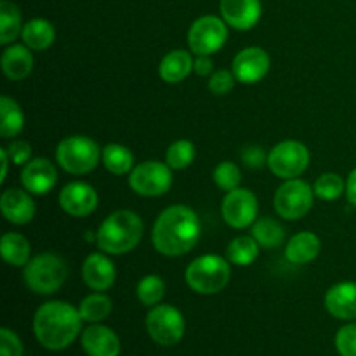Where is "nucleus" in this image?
<instances>
[{
  "label": "nucleus",
  "mask_w": 356,
  "mask_h": 356,
  "mask_svg": "<svg viewBox=\"0 0 356 356\" xmlns=\"http://www.w3.org/2000/svg\"><path fill=\"white\" fill-rule=\"evenodd\" d=\"M202 226L198 216L186 205L165 209L153 226L152 240L155 249L167 257L184 256L197 245Z\"/></svg>",
  "instance_id": "nucleus-1"
},
{
  "label": "nucleus",
  "mask_w": 356,
  "mask_h": 356,
  "mask_svg": "<svg viewBox=\"0 0 356 356\" xmlns=\"http://www.w3.org/2000/svg\"><path fill=\"white\" fill-rule=\"evenodd\" d=\"M82 316L65 301L44 302L33 316V332L38 343L49 351H61L79 337Z\"/></svg>",
  "instance_id": "nucleus-2"
},
{
  "label": "nucleus",
  "mask_w": 356,
  "mask_h": 356,
  "mask_svg": "<svg viewBox=\"0 0 356 356\" xmlns=\"http://www.w3.org/2000/svg\"><path fill=\"white\" fill-rule=\"evenodd\" d=\"M143 236V221L136 212L117 211L101 222L96 242L103 252L122 256L134 249Z\"/></svg>",
  "instance_id": "nucleus-3"
},
{
  "label": "nucleus",
  "mask_w": 356,
  "mask_h": 356,
  "mask_svg": "<svg viewBox=\"0 0 356 356\" xmlns=\"http://www.w3.org/2000/svg\"><path fill=\"white\" fill-rule=\"evenodd\" d=\"M229 270L228 261L216 254H205L197 257L186 268V284L191 291L204 296H212L221 292L228 285Z\"/></svg>",
  "instance_id": "nucleus-4"
},
{
  "label": "nucleus",
  "mask_w": 356,
  "mask_h": 356,
  "mask_svg": "<svg viewBox=\"0 0 356 356\" xmlns=\"http://www.w3.org/2000/svg\"><path fill=\"white\" fill-rule=\"evenodd\" d=\"M68 275V268L63 257L56 254H38L33 259L28 261L24 266L23 278L24 284L35 294L49 296L63 287Z\"/></svg>",
  "instance_id": "nucleus-5"
},
{
  "label": "nucleus",
  "mask_w": 356,
  "mask_h": 356,
  "mask_svg": "<svg viewBox=\"0 0 356 356\" xmlns=\"http://www.w3.org/2000/svg\"><path fill=\"white\" fill-rule=\"evenodd\" d=\"M101 149L94 139L87 136H70L63 139L56 149L58 163L70 174H87L96 169Z\"/></svg>",
  "instance_id": "nucleus-6"
},
{
  "label": "nucleus",
  "mask_w": 356,
  "mask_h": 356,
  "mask_svg": "<svg viewBox=\"0 0 356 356\" xmlns=\"http://www.w3.org/2000/svg\"><path fill=\"white\" fill-rule=\"evenodd\" d=\"M183 313L170 305H156L146 316V330L160 346H174L184 336Z\"/></svg>",
  "instance_id": "nucleus-7"
},
{
  "label": "nucleus",
  "mask_w": 356,
  "mask_h": 356,
  "mask_svg": "<svg viewBox=\"0 0 356 356\" xmlns=\"http://www.w3.org/2000/svg\"><path fill=\"white\" fill-rule=\"evenodd\" d=\"M313 198H315V191L312 190V186L306 181L294 177V179H287L278 188L273 205L280 218L296 221L308 214L309 209L313 207Z\"/></svg>",
  "instance_id": "nucleus-8"
},
{
  "label": "nucleus",
  "mask_w": 356,
  "mask_h": 356,
  "mask_svg": "<svg viewBox=\"0 0 356 356\" xmlns=\"http://www.w3.org/2000/svg\"><path fill=\"white\" fill-rule=\"evenodd\" d=\"M309 165V152L299 141H282L268 153V167L282 179L301 176Z\"/></svg>",
  "instance_id": "nucleus-9"
},
{
  "label": "nucleus",
  "mask_w": 356,
  "mask_h": 356,
  "mask_svg": "<svg viewBox=\"0 0 356 356\" xmlns=\"http://www.w3.org/2000/svg\"><path fill=\"white\" fill-rule=\"evenodd\" d=\"M228 38L226 21L218 16H202L188 31V44L197 56H211L218 52Z\"/></svg>",
  "instance_id": "nucleus-10"
},
{
  "label": "nucleus",
  "mask_w": 356,
  "mask_h": 356,
  "mask_svg": "<svg viewBox=\"0 0 356 356\" xmlns=\"http://www.w3.org/2000/svg\"><path fill=\"white\" fill-rule=\"evenodd\" d=\"M129 184L136 193L143 197H160L172 186V172L167 163L149 160L132 169Z\"/></svg>",
  "instance_id": "nucleus-11"
},
{
  "label": "nucleus",
  "mask_w": 356,
  "mask_h": 356,
  "mask_svg": "<svg viewBox=\"0 0 356 356\" xmlns=\"http://www.w3.org/2000/svg\"><path fill=\"white\" fill-rule=\"evenodd\" d=\"M221 212L225 221L232 228L243 229L254 225L257 218V198L245 188H235L222 198Z\"/></svg>",
  "instance_id": "nucleus-12"
},
{
  "label": "nucleus",
  "mask_w": 356,
  "mask_h": 356,
  "mask_svg": "<svg viewBox=\"0 0 356 356\" xmlns=\"http://www.w3.org/2000/svg\"><path fill=\"white\" fill-rule=\"evenodd\" d=\"M271 59L261 47H247L240 51L233 59L232 72L242 83H257L268 75Z\"/></svg>",
  "instance_id": "nucleus-13"
},
{
  "label": "nucleus",
  "mask_w": 356,
  "mask_h": 356,
  "mask_svg": "<svg viewBox=\"0 0 356 356\" xmlns=\"http://www.w3.org/2000/svg\"><path fill=\"white\" fill-rule=\"evenodd\" d=\"M97 202L99 198H97L96 190L82 181L66 184L59 193V205L66 214L73 218H86L92 214L97 207Z\"/></svg>",
  "instance_id": "nucleus-14"
},
{
  "label": "nucleus",
  "mask_w": 356,
  "mask_h": 356,
  "mask_svg": "<svg viewBox=\"0 0 356 356\" xmlns=\"http://www.w3.org/2000/svg\"><path fill=\"white\" fill-rule=\"evenodd\" d=\"M21 183L30 193L47 195L58 183V170L51 160L33 159L24 163L21 170Z\"/></svg>",
  "instance_id": "nucleus-15"
},
{
  "label": "nucleus",
  "mask_w": 356,
  "mask_h": 356,
  "mask_svg": "<svg viewBox=\"0 0 356 356\" xmlns=\"http://www.w3.org/2000/svg\"><path fill=\"white\" fill-rule=\"evenodd\" d=\"M219 9L226 24L235 30H250L261 17L259 0H221Z\"/></svg>",
  "instance_id": "nucleus-16"
},
{
  "label": "nucleus",
  "mask_w": 356,
  "mask_h": 356,
  "mask_svg": "<svg viewBox=\"0 0 356 356\" xmlns=\"http://www.w3.org/2000/svg\"><path fill=\"white\" fill-rule=\"evenodd\" d=\"M82 348L89 356H118L120 355V339L110 327L94 325L87 327L82 332Z\"/></svg>",
  "instance_id": "nucleus-17"
},
{
  "label": "nucleus",
  "mask_w": 356,
  "mask_h": 356,
  "mask_svg": "<svg viewBox=\"0 0 356 356\" xmlns=\"http://www.w3.org/2000/svg\"><path fill=\"white\" fill-rule=\"evenodd\" d=\"M117 277L115 264L103 254H90L82 266V278L89 289L96 292H104L111 289Z\"/></svg>",
  "instance_id": "nucleus-18"
},
{
  "label": "nucleus",
  "mask_w": 356,
  "mask_h": 356,
  "mask_svg": "<svg viewBox=\"0 0 356 356\" xmlns=\"http://www.w3.org/2000/svg\"><path fill=\"white\" fill-rule=\"evenodd\" d=\"M325 308L339 320H356V282H341L325 294Z\"/></svg>",
  "instance_id": "nucleus-19"
},
{
  "label": "nucleus",
  "mask_w": 356,
  "mask_h": 356,
  "mask_svg": "<svg viewBox=\"0 0 356 356\" xmlns=\"http://www.w3.org/2000/svg\"><path fill=\"white\" fill-rule=\"evenodd\" d=\"M0 209L3 218L14 225H26L35 216V202L30 195L17 188H9L0 197Z\"/></svg>",
  "instance_id": "nucleus-20"
},
{
  "label": "nucleus",
  "mask_w": 356,
  "mask_h": 356,
  "mask_svg": "<svg viewBox=\"0 0 356 356\" xmlns=\"http://www.w3.org/2000/svg\"><path fill=\"white\" fill-rule=\"evenodd\" d=\"M33 70V56L26 45H10L2 54V72L9 80H23Z\"/></svg>",
  "instance_id": "nucleus-21"
},
{
  "label": "nucleus",
  "mask_w": 356,
  "mask_h": 356,
  "mask_svg": "<svg viewBox=\"0 0 356 356\" xmlns=\"http://www.w3.org/2000/svg\"><path fill=\"white\" fill-rule=\"evenodd\" d=\"M322 250V242L312 232H301L289 240L285 247V257L292 264H306L316 259Z\"/></svg>",
  "instance_id": "nucleus-22"
},
{
  "label": "nucleus",
  "mask_w": 356,
  "mask_h": 356,
  "mask_svg": "<svg viewBox=\"0 0 356 356\" xmlns=\"http://www.w3.org/2000/svg\"><path fill=\"white\" fill-rule=\"evenodd\" d=\"M193 58L188 51L176 49L169 54L163 56L162 63L159 66L160 79L167 83H179L193 72Z\"/></svg>",
  "instance_id": "nucleus-23"
},
{
  "label": "nucleus",
  "mask_w": 356,
  "mask_h": 356,
  "mask_svg": "<svg viewBox=\"0 0 356 356\" xmlns=\"http://www.w3.org/2000/svg\"><path fill=\"white\" fill-rule=\"evenodd\" d=\"M21 38H23V44L30 47L31 51H45L54 44L56 30L47 19L37 17V19H31L24 24Z\"/></svg>",
  "instance_id": "nucleus-24"
},
{
  "label": "nucleus",
  "mask_w": 356,
  "mask_h": 356,
  "mask_svg": "<svg viewBox=\"0 0 356 356\" xmlns=\"http://www.w3.org/2000/svg\"><path fill=\"white\" fill-rule=\"evenodd\" d=\"M24 127V115L19 104L9 96L0 97V134L10 139L19 134Z\"/></svg>",
  "instance_id": "nucleus-25"
},
{
  "label": "nucleus",
  "mask_w": 356,
  "mask_h": 356,
  "mask_svg": "<svg viewBox=\"0 0 356 356\" xmlns=\"http://www.w3.org/2000/svg\"><path fill=\"white\" fill-rule=\"evenodd\" d=\"M3 261L10 266H26L30 261V242L19 233H6L0 242Z\"/></svg>",
  "instance_id": "nucleus-26"
},
{
  "label": "nucleus",
  "mask_w": 356,
  "mask_h": 356,
  "mask_svg": "<svg viewBox=\"0 0 356 356\" xmlns=\"http://www.w3.org/2000/svg\"><path fill=\"white\" fill-rule=\"evenodd\" d=\"M24 24L21 23V13L16 3L10 0L0 2V44L7 45L23 31Z\"/></svg>",
  "instance_id": "nucleus-27"
},
{
  "label": "nucleus",
  "mask_w": 356,
  "mask_h": 356,
  "mask_svg": "<svg viewBox=\"0 0 356 356\" xmlns=\"http://www.w3.org/2000/svg\"><path fill=\"white\" fill-rule=\"evenodd\" d=\"M101 159H103L108 172L115 174V176H124V174L131 172L132 165H134V155L131 153V149L122 145L104 146V149L101 152Z\"/></svg>",
  "instance_id": "nucleus-28"
},
{
  "label": "nucleus",
  "mask_w": 356,
  "mask_h": 356,
  "mask_svg": "<svg viewBox=\"0 0 356 356\" xmlns=\"http://www.w3.org/2000/svg\"><path fill=\"white\" fill-rule=\"evenodd\" d=\"M252 236L264 249H275L285 240V229L271 218H261L252 225Z\"/></svg>",
  "instance_id": "nucleus-29"
},
{
  "label": "nucleus",
  "mask_w": 356,
  "mask_h": 356,
  "mask_svg": "<svg viewBox=\"0 0 356 356\" xmlns=\"http://www.w3.org/2000/svg\"><path fill=\"white\" fill-rule=\"evenodd\" d=\"M259 243L254 236H236L226 249V257L236 266H249L259 256Z\"/></svg>",
  "instance_id": "nucleus-30"
},
{
  "label": "nucleus",
  "mask_w": 356,
  "mask_h": 356,
  "mask_svg": "<svg viewBox=\"0 0 356 356\" xmlns=\"http://www.w3.org/2000/svg\"><path fill=\"white\" fill-rule=\"evenodd\" d=\"M111 308H113L111 299L106 294L96 292V294H90L86 299H82L79 306V313L83 322L99 323L110 316Z\"/></svg>",
  "instance_id": "nucleus-31"
},
{
  "label": "nucleus",
  "mask_w": 356,
  "mask_h": 356,
  "mask_svg": "<svg viewBox=\"0 0 356 356\" xmlns=\"http://www.w3.org/2000/svg\"><path fill=\"white\" fill-rule=\"evenodd\" d=\"M195 159V146L188 139H179L169 146L165 153V163L174 170H181L190 167Z\"/></svg>",
  "instance_id": "nucleus-32"
},
{
  "label": "nucleus",
  "mask_w": 356,
  "mask_h": 356,
  "mask_svg": "<svg viewBox=\"0 0 356 356\" xmlns=\"http://www.w3.org/2000/svg\"><path fill=\"white\" fill-rule=\"evenodd\" d=\"M313 191H315V195L318 198L330 202L339 198L343 193H346V183H344V179L339 174L325 172L316 179Z\"/></svg>",
  "instance_id": "nucleus-33"
},
{
  "label": "nucleus",
  "mask_w": 356,
  "mask_h": 356,
  "mask_svg": "<svg viewBox=\"0 0 356 356\" xmlns=\"http://www.w3.org/2000/svg\"><path fill=\"white\" fill-rule=\"evenodd\" d=\"M136 294L145 306H156L165 296V284L156 275H148L138 284Z\"/></svg>",
  "instance_id": "nucleus-34"
},
{
  "label": "nucleus",
  "mask_w": 356,
  "mask_h": 356,
  "mask_svg": "<svg viewBox=\"0 0 356 356\" xmlns=\"http://www.w3.org/2000/svg\"><path fill=\"white\" fill-rule=\"evenodd\" d=\"M240 181H242V172L233 162H221L214 169V183L218 184L221 190L232 191L238 188Z\"/></svg>",
  "instance_id": "nucleus-35"
},
{
  "label": "nucleus",
  "mask_w": 356,
  "mask_h": 356,
  "mask_svg": "<svg viewBox=\"0 0 356 356\" xmlns=\"http://www.w3.org/2000/svg\"><path fill=\"white\" fill-rule=\"evenodd\" d=\"M336 350L341 356H356V323H348L337 330Z\"/></svg>",
  "instance_id": "nucleus-36"
},
{
  "label": "nucleus",
  "mask_w": 356,
  "mask_h": 356,
  "mask_svg": "<svg viewBox=\"0 0 356 356\" xmlns=\"http://www.w3.org/2000/svg\"><path fill=\"white\" fill-rule=\"evenodd\" d=\"M235 73L229 72V70H218L216 73H212L211 80H209V90L216 96H225V94L232 92V89L235 87Z\"/></svg>",
  "instance_id": "nucleus-37"
},
{
  "label": "nucleus",
  "mask_w": 356,
  "mask_h": 356,
  "mask_svg": "<svg viewBox=\"0 0 356 356\" xmlns=\"http://www.w3.org/2000/svg\"><path fill=\"white\" fill-rule=\"evenodd\" d=\"M0 356H23V344L10 329L0 330Z\"/></svg>",
  "instance_id": "nucleus-38"
},
{
  "label": "nucleus",
  "mask_w": 356,
  "mask_h": 356,
  "mask_svg": "<svg viewBox=\"0 0 356 356\" xmlns=\"http://www.w3.org/2000/svg\"><path fill=\"white\" fill-rule=\"evenodd\" d=\"M242 162L250 169H261L268 163V156L261 146H247L242 152Z\"/></svg>",
  "instance_id": "nucleus-39"
},
{
  "label": "nucleus",
  "mask_w": 356,
  "mask_h": 356,
  "mask_svg": "<svg viewBox=\"0 0 356 356\" xmlns=\"http://www.w3.org/2000/svg\"><path fill=\"white\" fill-rule=\"evenodd\" d=\"M7 153H9V159L14 165H23V163L30 162L31 146L26 141H14L7 148Z\"/></svg>",
  "instance_id": "nucleus-40"
},
{
  "label": "nucleus",
  "mask_w": 356,
  "mask_h": 356,
  "mask_svg": "<svg viewBox=\"0 0 356 356\" xmlns=\"http://www.w3.org/2000/svg\"><path fill=\"white\" fill-rule=\"evenodd\" d=\"M193 70L197 75L207 76L212 72V59L209 56H197L193 63Z\"/></svg>",
  "instance_id": "nucleus-41"
},
{
  "label": "nucleus",
  "mask_w": 356,
  "mask_h": 356,
  "mask_svg": "<svg viewBox=\"0 0 356 356\" xmlns=\"http://www.w3.org/2000/svg\"><path fill=\"white\" fill-rule=\"evenodd\" d=\"M346 197L353 207H356V169H353L346 181Z\"/></svg>",
  "instance_id": "nucleus-42"
},
{
  "label": "nucleus",
  "mask_w": 356,
  "mask_h": 356,
  "mask_svg": "<svg viewBox=\"0 0 356 356\" xmlns=\"http://www.w3.org/2000/svg\"><path fill=\"white\" fill-rule=\"evenodd\" d=\"M0 156H2V177H0V183H3L7 177V169H9V153H7V148H0Z\"/></svg>",
  "instance_id": "nucleus-43"
}]
</instances>
